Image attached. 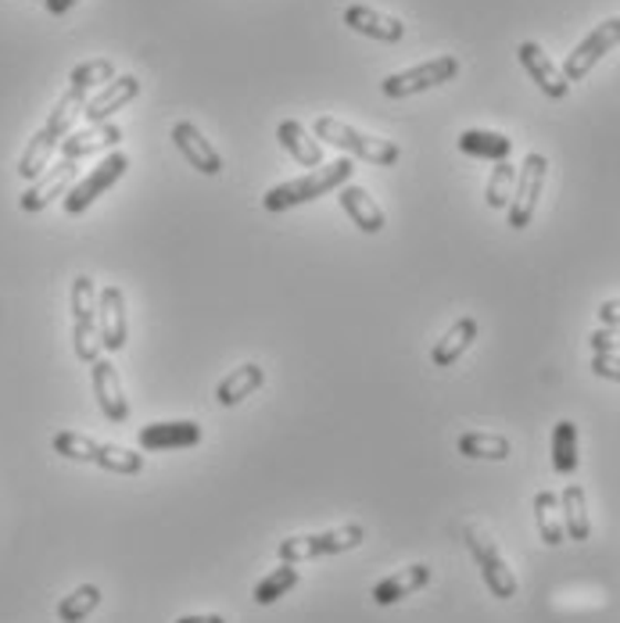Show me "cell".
Listing matches in <instances>:
<instances>
[{
    "mask_svg": "<svg viewBox=\"0 0 620 623\" xmlns=\"http://www.w3.org/2000/svg\"><path fill=\"white\" fill-rule=\"evenodd\" d=\"M460 151L470 158H484V161H509L513 140L506 133H495V129H466L460 133Z\"/></svg>",
    "mask_w": 620,
    "mask_h": 623,
    "instance_id": "26",
    "label": "cell"
},
{
    "mask_svg": "<svg viewBox=\"0 0 620 623\" xmlns=\"http://www.w3.org/2000/svg\"><path fill=\"white\" fill-rule=\"evenodd\" d=\"M337 201H341L345 215L356 222L362 233H380L383 226H388V215H383V208L374 201V194L362 183L337 187Z\"/></svg>",
    "mask_w": 620,
    "mask_h": 623,
    "instance_id": "19",
    "label": "cell"
},
{
    "mask_svg": "<svg viewBox=\"0 0 620 623\" xmlns=\"http://www.w3.org/2000/svg\"><path fill=\"white\" fill-rule=\"evenodd\" d=\"M140 94V80L137 76H115L112 83H105L101 91L83 104V118L91 126L97 123H108L115 112H123L126 104Z\"/></svg>",
    "mask_w": 620,
    "mask_h": 623,
    "instance_id": "17",
    "label": "cell"
},
{
    "mask_svg": "<svg viewBox=\"0 0 620 623\" xmlns=\"http://www.w3.org/2000/svg\"><path fill=\"white\" fill-rule=\"evenodd\" d=\"M69 305H72V348H76V359L80 362H97L101 359V330H97V291H94V279L91 276H76L72 279V294H69Z\"/></svg>",
    "mask_w": 620,
    "mask_h": 623,
    "instance_id": "5",
    "label": "cell"
},
{
    "mask_svg": "<svg viewBox=\"0 0 620 623\" xmlns=\"http://www.w3.org/2000/svg\"><path fill=\"white\" fill-rule=\"evenodd\" d=\"M366 541V527L359 524H345L334 530H319V534H294L276 545V559L280 562H308V559H327V556H341L359 548Z\"/></svg>",
    "mask_w": 620,
    "mask_h": 623,
    "instance_id": "4",
    "label": "cell"
},
{
    "mask_svg": "<svg viewBox=\"0 0 620 623\" xmlns=\"http://www.w3.org/2000/svg\"><path fill=\"white\" fill-rule=\"evenodd\" d=\"M97 330H101V348L105 351H123L129 340V319H126V294L108 284L97 291Z\"/></svg>",
    "mask_w": 620,
    "mask_h": 623,
    "instance_id": "11",
    "label": "cell"
},
{
    "mask_svg": "<svg viewBox=\"0 0 620 623\" xmlns=\"http://www.w3.org/2000/svg\"><path fill=\"white\" fill-rule=\"evenodd\" d=\"M620 43V19H607V22H599L592 33H588L578 47H574L570 54H567V62H564V76H567V83H581L588 72H592L602 57H607L613 47Z\"/></svg>",
    "mask_w": 620,
    "mask_h": 623,
    "instance_id": "10",
    "label": "cell"
},
{
    "mask_svg": "<svg viewBox=\"0 0 620 623\" xmlns=\"http://www.w3.org/2000/svg\"><path fill=\"white\" fill-rule=\"evenodd\" d=\"M513 187H516V166H509V161H495L488 187H484V201H488V208H506L513 198Z\"/></svg>",
    "mask_w": 620,
    "mask_h": 623,
    "instance_id": "33",
    "label": "cell"
},
{
    "mask_svg": "<svg viewBox=\"0 0 620 623\" xmlns=\"http://www.w3.org/2000/svg\"><path fill=\"white\" fill-rule=\"evenodd\" d=\"M43 4H48V11H51V14H65V11L76 8L80 0H43Z\"/></svg>",
    "mask_w": 620,
    "mask_h": 623,
    "instance_id": "37",
    "label": "cell"
},
{
    "mask_svg": "<svg viewBox=\"0 0 620 623\" xmlns=\"http://www.w3.org/2000/svg\"><path fill=\"white\" fill-rule=\"evenodd\" d=\"M455 448L466 458H492V463H506L513 455V444L502 434H481V430H470V434H460Z\"/></svg>",
    "mask_w": 620,
    "mask_h": 623,
    "instance_id": "30",
    "label": "cell"
},
{
    "mask_svg": "<svg viewBox=\"0 0 620 623\" xmlns=\"http://www.w3.org/2000/svg\"><path fill=\"white\" fill-rule=\"evenodd\" d=\"M54 452L69 458V463H94L108 473H119V477H137L144 469V455L123 448V444H108V441H94L80 434V430H57L54 434Z\"/></svg>",
    "mask_w": 620,
    "mask_h": 623,
    "instance_id": "1",
    "label": "cell"
},
{
    "mask_svg": "<svg viewBox=\"0 0 620 623\" xmlns=\"http://www.w3.org/2000/svg\"><path fill=\"white\" fill-rule=\"evenodd\" d=\"M596 316H599V323H602V326H620V298H613V302H602Z\"/></svg>",
    "mask_w": 620,
    "mask_h": 623,
    "instance_id": "36",
    "label": "cell"
},
{
    "mask_svg": "<svg viewBox=\"0 0 620 623\" xmlns=\"http://www.w3.org/2000/svg\"><path fill=\"white\" fill-rule=\"evenodd\" d=\"M351 172H356V166H351L348 158H337V161H330V166L323 161L319 169L298 176V180H287V183H280V187H270V190H265L262 204L270 208V212H287V208H298L305 201H316L323 194H330V190L351 183Z\"/></svg>",
    "mask_w": 620,
    "mask_h": 623,
    "instance_id": "2",
    "label": "cell"
},
{
    "mask_svg": "<svg viewBox=\"0 0 620 623\" xmlns=\"http://www.w3.org/2000/svg\"><path fill=\"white\" fill-rule=\"evenodd\" d=\"M115 80V65L108 62V57H97V62H83L72 68V76H69V91L72 94H80L86 97L91 91H101L105 83Z\"/></svg>",
    "mask_w": 620,
    "mask_h": 623,
    "instance_id": "31",
    "label": "cell"
},
{
    "mask_svg": "<svg viewBox=\"0 0 620 623\" xmlns=\"http://www.w3.org/2000/svg\"><path fill=\"white\" fill-rule=\"evenodd\" d=\"M463 541H466L470 556H474V562H477L484 588H488L492 595L502 599V602L516 599V588H521V584H516V573L509 570V562L502 559L498 545L488 538V534H484L481 527H474V524H466L463 527Z\"/></svg>",
    "mask_w": 620,
    "mask_h": 623,
    "instance_id": "6",
    "label": "cell"
},
{
    "mask_svg": "<svg viewBox=\"0 0 620 623\" xmlns=\"http://www.w3.org/2000/svg\"><path fill=\"white\" fill-rule=\"evenodd\" d=\"M578 423L574 420H559L553 426V469L559 477H574L578 473Z\"/></svg>",
    "mask_w": 620,
    "mask_h": 623,
    "instance_id": "28",
    "label": "cell"
},
{
    "mask_svg": "<svg viewBox=\"0 0 620 623\" xmlns=\"http://www.w3.org/2000/svg\"><path fill=\"white\" fill-rule=\"evenodd\" d=\"M559 513H564V530L570 541L592 538V516H588V498L581 484H567L559 495Z\"/></svg>",
    "mask_w": 620,
    "mask_h": 623,
    "instance_id": "25",
    "label": "cell"
},
{
    "mask_svg": "<svg viewBox=\"0 0 620 623\" xmlns=\"http://www.w3.org/2000/svg\"><path fill=\"white\" fill-rule=\"evenodd\" d=\"M302 584V570L298 562H280V567L273 573H265L262 581L255 584V591H251V599H255V605H273L276 599H284L287 591H294Z\"/></svg>",
    "mask_w": 620,
    "mask_h": 623,
    "instance_id": "29",
    "label": "cell"
},
{
    "mask_svg": "<svg viewBox=\"0 0 620 623\" xmlns=\"http://www.w3.org/2000/svg\"><path fill=\"white\" fill-rule=\"evenodd\" d=\"M313 137L319 144L341 147V151L356 155L362 161H374V166H395L398 155H402V151H398V144L370 137V133L348 126V123H341V118H334V115H319L316 118V123H313Z\"/></svg>",
    "mask_w": 620,
    "mask_h": 623,
    "instance_id": "3",
    "label": "cell"
},
{
    "mask_svg": "<svg viewBox=\"0 0 620 623\" xmlns=\"http://www.w3.org/2000/svg\"><path fill=\"white\" fill-rule=\"evenodd\" d=\"M201 441V426L195 420H169V423H147L140 426L137 444L144 452H176L195 448Z\"/></svg>",
    "mask_w": 620,
    "mask_h": 623,
    "instance_id": "16",
    "label": "cell"
},
{
    "mask_svg": "<svg viewBox=\"0 0 620 623\" xmlns=\"http://www.w3.org/2000/svg\"><path fill=\"white\" fill-rule=\"evenodd\" d=\"M455 76H460V57L441 54V57H431V62H423V65L395 72V76H388L380 83V94L391 97V101H402V97H412V94L434 91V86H441V83H452Z\"/></svg>",
    "mask_w": 620,
    "mask_h": 623,
    "instance_id": "7",
    "label": "cell"
},
{
    "mask_svg": "<svg viewBox=\"0 0 620 623\" xmlns=\"http://www.w3.org/2000/svg\"><path fill=\"white\" fill-rule=\"evenodd\" d=\"M91 380H94L97 409L105 412V420L108 423H126L129 420V402H126L119 369H115L108 359H97V362H91Z\"/></svg>",
    "mask_w": 620,
    "mask_h": 623,
    "instance_id": "13",
    "label": "cell"
},
{
    "mask_svg": "<svg viewBox=\"0 0 620 623\" xmlns=\"http://www.w3.org/2000/svg\"><path fill=\"white\" fill-rule=\"evenodd\" d=\"M427 584H431V567H427V562H412V567H406V570L383 577V581L374 588V602L377 605H395L409 595H417V591L427 588Z\"/></svg>",
    "mask_w": 620,
    "mask_h": 623,
    "instance_id": "23",
    "label": "cell"
},
{
    "mask_svg": "<svg viewBox=\"0 0 620 623\" xmlns=\"http://www.w3.org/2000/svg\"><path fill=\"white\" fill-rule=\"evenodd\" d=\"M172 144L180 147V155L190 161V169L201 176H223V155L216 151L212 140L195 123H176L172 126Z\"/></svg>",
    "mask_w": 620,
    "mask_h": 623,
    "instance_id": "14",
    "label": "cell"
},
{
    "mask_svg": "<svg viewBox=\"0 0 620 623\" xmlns=\"http://www.w3.org/2000/svg\"><path fill=\"white\" fill-rule=\"evenodd\" d=\"M592 373L620 383V355H592Z\"/></svg>",
    "mask_w": 620,
    "mask_h": 623,
    "instance_id": "35",
    "label": "cell"
},
{
    "mask_svg": "<svg viewBox=\"0 0 620 623\" xmlns=\"http://www.w3.org/2000/svg\"><path fill=\"white\" fill-rule=\"evenodd\" d=\"M545 176H549V158L530 151L524 158V166L516 169V187H513V198L506 204L509 212V226L513 230H527L530 219H535V208H538V198L545 190Z\"/></svg>",
    "mask_w": 620,
    "mask_h": 623,
    "instance_id": "8",
    "label": "cell"
},
{
    "mask_svg": "<svg viewBox=\"0 0 620 623\" xmlns=\"http://www.w3.org/2000/svg\"><path fill=\"white\" fill-rule=\"evenodd\" d=\"M516 57H521V65L527 68V76L538 83V91H542L545 97L564 101V97L570 94V83H567V76H564V72H559L556 65H553V57L545 54L535 40L521 43V47H516Z\"/></svg>",
    "mask_w": 620,
    "mask_h": 623,
    "instance_id": "15",
    "label": "cell"
},
{
    "mask_svg": "<svg viewBox=\"0 0 620 623\" xmlns=\"http://www.w3.org/2000/svg\"><path fill=\"white\" fill-rule=\"evenodd\" d=\"M126 169H129V158H126L123 151H112L105 161H97V166H94L91 172H86L83 180L72 183V190L62 198L65 212H69V215H83L86 208H91L97 198H105L108 190L123 180Z\"/></svg>",
    "mask_w": 620,
    "mask_h": 623,
    "instance_id": "9",
    "label": "cell"
},
{
    "mask_svg": "<svg viewBox=\"0 0 620 623\" xmlns=\"http://www.w3.org/2000/svg\"><path fill=\"white\" fill-rule=\"evenodd\" d=\"M276 140L294 161H298V166H305V169L323 166V144L298 123V118H284V123L276 126Z\"/></svg>",
    "mask_w": 620,
    "mask_h": 623,
    "instance_id": "21",
    "label": "cell"
},
{
    "mask_svg": "<svg viewBox=\"0 0 620 623\" xmlns=\"http://www.w3.org/2000/svg\"><path fill=\"white\" fill-rule=\"evenodd\" d=\"M76 169H80V161H72V158H62L57 166H51L43 176H36L33 183H29V190L19 198L22 204V212H43L51 201L57 198H65L72 183H76Z\"/></svg>",
    "mask_w": 620,
    "mask_h": 623,
    "instance_id": "12",
    "label": "cell"
},
{
    "mask_svg": "<svg viewBox=\"0 0 620 623\" xmlns=\"http://www.w3.org/2000/svg\"><path fill=\"white\" fill-rule=\"evenodd\" d=\"M477 334H481V326H477V319L474 316H463V319H455L449 330H445V337L438 340L434 345V351H431V362L438 366V369H449V366H455L463 359V355L474 348V340H477Z\"/></svg>",
    "mask_w": 620,
    "mask_h": 623,
    "instance_id": "22",
    "label": "cell"
},
{
    "mask_svg": "<svg viewBox=\"0 0 620 623\" xmlns=\"http://www.w3.org/2000/svg\"><path fill=\"white\" fill-rule=\"evenodd\" d=\"M588 345H592V355H620V326H599Z\"/></svg>",
    "mask_w": 620,
    "mask_h": 623,
    "instance_id": "34",
    "label": "cell"
},
{
    "mask_svg": "<svg viewBox=\"0 0 620 623\" xmlns=\"http://www.w3.org/2000/svg\"><path fill=\"white\" fill-rule=\"evenodd\" d=\"M262 383H265V369L259 362H244L216 383V402L223 409H233V405H241L244 398L262 391Z\"/></svg>",
    "mask_w": 620,
    "mask_h": 623,
    "instance_id": "24",
    "label": "cell"
},
{
    "mask_svg": "<svg viewBox=\"0 0 620 623\" xmlns=\"http://www.w3.org/2000/svg\"><path fill=\"white\" fill-rule=\"evenodd\" d=\"M345 25L351 33H362L377 43H398L406 36V22L402 19H391V14H380L370 4H348L345 8Z\"/></svg>",
    "mask_w": 620,
    "mask_h": 623,
    "instance_id": "18",
    "label": "cell"
},
{
    "mask_svg": "<svg viewBox=\"0 0 620 623\" xmlns=\"http://www.w3.org/2000/svg\"><path fill=\"white\" fill-rule=\"evenodd\" d=\"M123 144V129L112 126V123H97V126H86V129H76L69 133V137L62 140V158H72L80 161L86 155H101V151H112V147Z\"/></svg>",
    "mask_w": 620,
    "mask_h": 623,
    "instance_id": "20",
    "label": "cell"
},
{
    "mask_svg": "<svg viewBox=\"0 0 620 623\" xmlns=\"http://www.w3.org/2000/svg\"><path fill=\"white\" fill-rule=\"evenodd\" d=\"M535 524H538V538L549 548H559L567 541L564 513H559V495L556 492H538L535 495Z\"/></svg>",
    "mask_w": 620,
    "mask_h": 623,
    "instance_id": "27",
    "label": "cell"
},
{
    "mask_svg": "<svg viewBox=\"0 0 620 623\" xmlns=\"http://www.w3.org/2000/svg\"><path fill=\"white\" fill-rule=\"evenodd\" d=\"M176 623H227L223 616H180Z\"/></svg>",
    "mask_w": 620,
    "mask_h": 623,
    "instance_id": "38",
    "label": "cell"
},
{
    "mask_svg": "<svg viewBox=\"0 0 620 623\" xmlns=\"http://www.w3.org/2000/svg\"><path fill=\"white\" fill-rule=\"evenodd\" d=\"M101 605V588L97 584H80L76 591L57 602V620L62 623H83Z\"/></svg>",
    "mask_w": 620,
    "mask_h": 623,
    "instance_id": "32",
    "label": "cell"
}]
</instances>
